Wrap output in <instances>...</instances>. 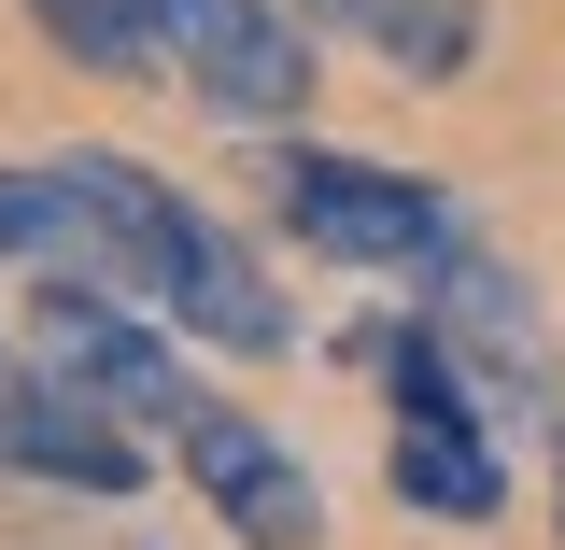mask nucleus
<instances>
[{"mask_svg": "<svg viewBox=\"0 0 565 550\" xmlns=\"http://www.w3.org/2000/svg\"><path fill=\"white\" fill-rule=\"evenodd\" d=\"M43 184L71 198V282H128V296H156V325H184V339H212V353H282L297 339V311L269 296L255 240L212 226L184 184H156L141 155L57 141Z\"/></svg>", "mask_w": 565, "mask_h": 550, "instance_id": "nucleus-1", "label": "nucleus"}, {"mask_svg": "<svg viewBox=\"0 0 565 550\" xmlns=\"http://www.w3.org/2000/svg\"><path fill=\"white\" fill-rule=\"evenodd\" d=\"M269 198H282V226H297L311 255L382 269V282H424L452 240H467V212L438 198L424 170H367V155H326V141H282V155H269Z\"/></svg>", "mask_w": 565, "mask_h": 550, "instance_id": "nucleus-2", "label": "nucleus"}, {"mask_svg": "<svg viewBox=\"0 0 565 550\" xmlns=\"http://www.w3.org/2000/svg\"><path fill=\"white\" fill-rule=\"evenodd\" d=\"M43 381H71L85 410H114L128 438H184V410H199L184 325H141L99 282H57V296H43Z\"/></svg>", "mask_w": 565, "mask_h": 550, "instance_id": "nucleus-3", "label": "nucleus"}, {"mask_svg": "<svg viewBox=\"0 0 565 550\" xmlns=\"http://www.w3.org/2000/svg\"><path fill=\"white\" fill-rule=\"evenodd\" d=\"M170 452H184V481H199V508H212V522H226L241 550H326V481H311V466H297V452H282V438H269L255 410H226V396H199Z\"/></svg>", "mask_w": 565, "mask_h": 550, "instance_id": "nucleus-4", "label": "nucleus"}, {"mask_svg": "<svg viewBox=\"0 0 565 550\" xmlns=\"http://www.w3.org/2000/svg\"><path fill=\"white\" fill-rule=\"evenodd\" d=\"M156 57L199 85L212 114H297L311 99V29L282 0H156Z\"/></svg>", "mask_w": 565, "mask_h": 550, "instance_id": "nucleus-5", "label": "nucleus"}, {"mask_svg": "<svg viewBox=\"0 0 565 550\" xmlns=\"http://www.w3.org/2000/svg\"><path fill=\"white\" fill-rule=\"evenodd\" d=\"M411 296H424V325H438V339L467 353V367H481L494 396L552 410V325H537V296H523V269H494L481 240H452V255H438V269L411 282Z\"/></svg>", "mask_w": 565, "mask_h": 550, "instance_id": "nucleus-6", "label": "nucleus"}, {"mask_svg": "<svg viewBox=\"0 0 565 550\" xmlns=\"http://www.w3.org/2000/svg\"><path fill=\"white\" fill-rule=\"evenodd\" d=\"M382 481L411 494V508H438V522H494L509 508V438L494 423H396Z\"/></svg>", "mask_w": 565, "mask_h": 550, "instance_id": "nucleus-7", "label": "nucleus"}, {"mask_svg": "<svg viewBox=\"0 0 565 550\" xmlns=\"http://www.w3.org/2000/svg\"><path fill=\"white\" fill-rule=\"evenodd\" d=\"M14 466H29V481H57V494H141V438H128L114 410H85L71 381H43L29 423H14Z\"/></svg>", "mask_w": 565, "mask_h": 550, "instance_id": "nucleus-8", "label": "nucleus"}, {"mask_svg": "<svg viewBox=\"0 0 565 550\" xmlns=\"http://www.w3.org/2000/svg\"><path fill=\"white\" fill-rule=\"evenodd\" d=\"M340 14L367 29V57L396 85H467L481 71V0H340Z\"/></svg>", "mask_w": 565, "mask_h": 550, "instance_id": "nucleus-9", "label": "nucleus"}, {"mask_svg": "<svg viewBox=\"0 0 565 550\" xmlns=\"http://www.w3.org/2000/svg\"><path fill=\"white\" fill-rule=\"evenodd\" d=\"M29 396H43V367H14V353H0V466H14V423H29Z\"/></svg>", "mask_w": 565, "mask_h": 550, "instance_id": "nucleus-10", "label": "nucleus"}, {"mask_svg": "<svg viewBox=\"0 0 565 550\" xmlns=\"http://www.w3.org/2000/svg\"><path fill=\"white\" fill-rule=\"evenodd\" d=\"M0 255H14V170H0Z\"/></svg>", "mask_w": 565, "mask_h": 550, "instance_id": "nucleus-11", "label": "nucleus"}]
</instances>
